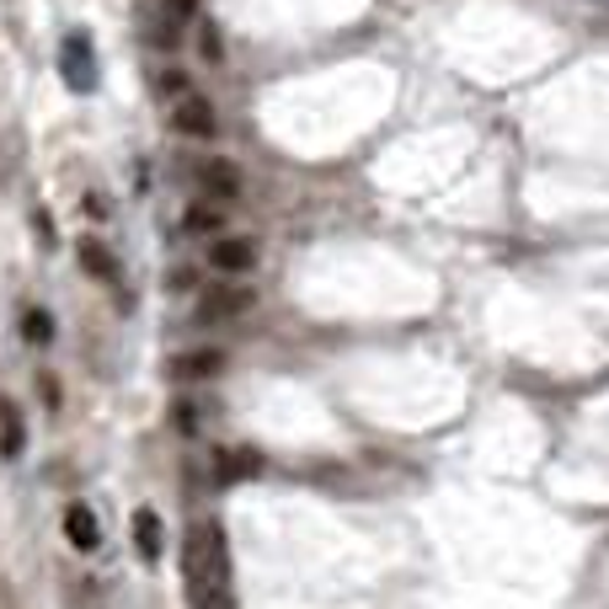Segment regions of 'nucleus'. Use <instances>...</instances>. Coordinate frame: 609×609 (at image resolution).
<instances>
[{"label":"nucleus","mask_w":609,"mask_h":609,"mask_svg":"<svg viewBox=\"0 0 609 609\" xmlns=\"http://www.w3.org/2000/svg\"><path fill=\"white\" fill-rule=\"evenodd\" d=\"M188 599L193 609H236V588H230V551H225V525L203 519L199 529H188Z\"/></svg>","instance_id":"f257e3e1"},{"label":"nucleus","mask_w":609,"mask_h":609,"mask_svg":"<svg viewBox=\"0 0 609 609\" xmlns=\"http://www.w3.org/2000/svg\"><path fill=\"white\" fill-rule=\"evenodd\" d=\"M251 305H257V294L246 284H208L193 311H199L203 326H225V322H236V316H246Z\"/></svg>","instance_id":"f03ea898"},{"label":"nucleus","mask_w":609,"mask_h":609,"mask_svg":"<svg viewBox=\"0 0 609 609\" xmlns=\"http://www.w3.org/2000/svg\"><path fill=\"white\" fill-rule=\"evenodd\" d=\"M59 76L70 91H97V54H91V38L86 33H70V38L59 43Z\"/></svg>","instance_id":"7ed1b4c3"},{"label":"nucleus","mask_w":609,"mask_h":609,"mask_svg":"<svg viewBox=\"0 0 609 609\" xmlns=\"http://www.w3.org/2000/svg\"><path fill=\"white\" fill-rule=\"evenodd\" d=\"M171 123H177L182 134H193V139H214V128H219L214 108H208V97H199V91H182V97H177Z\"/></svg>","instance_id":"20e7f679"},{"label":"nucleus","mask_w":609,"mask_h":609,"mask_svg":"<svg viewBox=\"0 0 609 609\" xmlns=\"http://www.w3.org/2000/svg\"><path fill=\"white\" fill-rule=\"evenodd\" d=\"M208 262H214L225 279H241V273L257 268V241H251V236H219L214 251H208Z\"/></svg>","instance_id":"39448f33"},{"label":"nucleus","mask_w":609,"mask_h":609,"mask_svg":"<svg viewBox=\"0 0 609 609\" xmlns=\"http://www.w3.org/2000/svg\"><path fill=\"white\" fill-rule=\"evenodd\" d=\"M199 188L214 203H236V199H241V171H236V161L208 156V161H199Z\"/></svg>","instance_id":"423d86ee"},{"label":"nucleus","mask_w":609,"mask_h":609,"mask_svg":"<svg viewBox=\"0 0 609 609\" xmlns=\"http://www.w3.org/2000/svg\"><path fill=\"white\" fill-rule=\"evenodd\" d=\"M81 268L97 279V284H108V289H123V268H119V257L108 251L102 241H81Z\"/></svg>","instance_id":"0eeeda50"},{"label":"nucleus","mask_w":609,"mask_h":609,"mask_svg":"<svg viewBox=\"0 0 609 609\" xmlns=\"http://www.w3.org/2000/svg\"><path fill=\"white\" fill-rule=\"evenodd\" d=\"M262 471V454L257 449H219V460H214V476L230 487V482H251Z\"/></svg>","instance_id":"6e6552de"},{"label":"nucleus","mask_w":609,"mask_h":609,"mask_svg":"<svg viewBox=\"0 0 609 609\" xmlns=\"http://www.w3.org/2000/svg\"><path fill=\"white\" fill-rule=\"evenodd\" d=\"M65 534H70V545H76V551H97V540H102L97 514H91L86 503H70V508H65Z\"/></svg>","instance_id":"1a4fd4ad"},{"label":"nucleus","mask_w":609,"mask_h":609,"mask_svg":"<svg viewBox=\"0 0 609 609\" xmlns=\"http://www.w3.org/2000/svg\"><path fill=\"white\" fill-rule=\"evenodd\" d=\"M219 369H225V353H219V348H193V353L171 359V374H177V380H208V374H219Z\"/></svg>","instance_id":"9d476101"},{"label":"nucleus","mask_w":609,"mask_h":609,"mask_svg":"<svg viewBox=\"0 0 609 609\" xmlns=\"http://www.w3.org/2000/svg\"><path fill=\"white\" fill-rule=\"evenodd\" d=\"M22 411H16V402H5L0 396V460H16L22 454Z\"/></svg>","instance_id":"9b49d317"},{"label":"nucleus","mask_w":609,"mask_h":609,"mask_svg":"<svg viewBox=\"0 0 609 609\" xmlns=\"http://www.w3.org/2000/svg\"><path fill=\"white\" fill-rule=\"evenodd\" d=\"M134 551H139L145 562H156V556H161V519H156L150 508H139V514H134Z\"/></svg>","instance_id":"f8f14e48"},{"label":"nucleus","mask_w":609,"mask_h":609,"mask_svg":"<svg viewBox=\"0 0 609 609\" xmlns=\"http://www.w3.org/2000/svg\"><path fill=\"white\" fill-rule=\"evenodd\" d=\"M182 225H188V236H208V230H219V208L214 203H193Z\"/></svg>","instance_id":"ddd939ff"},{"label":"nucleus","mask_w":609,"mask_h":609,"mask_svg":"<svg viewBox=\"0 0 609 609\" xmlns=\"http://www.w3.org/2000/svg\"><path fill=\"white\" fill-rule=\"evenodd\" d=\"M22 331H27V342H48V337H54V316L33 305V311L22 316Z\"/></svg>","instance_id":"4468645a"},{"label":"nucleus","mask_w":609,"mask_h":609,"mask_svg":"<svg viewBox=\"0 0 609 609\" xmlns=\"http://www.w3.org/2000/svg\"><path fill=\"white\" fill-rule=\"evenodd\" d=\"M177 428H182V433H199V406H177Z\"/></svg>","instance_id":"2eb2a0df"},{"label":"nucleus","mask_w":609,"mask_h":609,"mask_svg":"<svg viewBox=\"0 0 609 609\" xmlns=\"http://www.w3.org/2000/svg\"><path fill=\"white\" fill-rule=\"evenodd\" d=\"M199 38H203V59H219V33H214L208 22L199 27Z\"/></svg>","instance_id":"dca6fc26"},{"label":"nucleus","mask_w":609,"mask_h":609,"mask_svg":"<svg viewBox=\"0 0 609 609\" xmlns=\"http://www.w3.org/2000/svg\"><path fill=\"white\" fill-rule=\"evenodd\" d=\"M161 91H171V97H182V91H188V81H182L177 70H166V76H161Z\"/></svg>","instance_id":"f3484780"}]
</instances>
